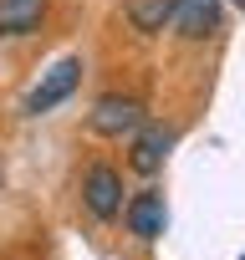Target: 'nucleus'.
I'll use <instances>...</instances> for the list:
<instances>
[{
	"label": "nucleus",
	"mask_w": 245,
	"mask_h": 260,
	"mask_svg": "<svg viewBox=\"0 0 245 260\" xmlns=\"http://www.w3.org/2000/svg\"><path fill=\"white\" fill-rule=\"evenodd\" d=\"M82 87V56H62L51 72H41V82L26 92V102H21V112L26 117H41V112H51V107H62L72 92Z\"/></svg>",
	"instance_id": "obj_2"
},
{
	"label": "nucleus",
	"mask_w": 245,
	"mask_h": 260,
	"mask_svg": "<svg viewBox=\"0 0 245 260\" xmlns=\"http://www.w3.org/2000/svg\"><path fill=\"white\" fill-rule=\"evenodd\" d=\"M82 209H87L97 224H107V219L122 214V174H117L112 164H92V169L82 174Z\"/></svg>",
	"instance_id": "obj_3"
},
{
	"label": "nucleus",
	"mask_w": 245,
	"mask_h": 260,
	"mask_svg": "<svg viewBox=\"0 0 245 260\" xmlns=\"http://www.w3.org/2000/svg\"><path fill=\"white\" fill-rule=\"evenodd\" d=\"M46 21V0H0V41H26Z\"/></svg>",
	"instance_id": "obj_7"
},
{
	"label": "nucleus",
	"mask_w": 245,
	"mask_h": 260,
	"mask_svg": "<svg viewBox=\"0 0 245 260\" xmlns=\"http://www.w3.org/2000/svg\"><path fill=\"white\" fill-rule=\"evenodd\" d=\"M240 260H245V255H240Z\"/></svg>",
	"instance_id": "obj_11"
},
{
	"label": "nucleus",
	"mask_w": 245,
	"mask_h": 260,
	"mask_svg": "<svg viewBox=\"0 0 245 260\" xmlns=\"http://www.w3.org/2000/svg\"><path fill=\"white\" fill-rule=\"evenodd\" d=\"M128 138H133V143H128V169L143 174V179H154V174L164 169L169 148H174V127H164V122H143V127H133Z\"/></svg>",
	"instance_id": "obj_5"
},
{
	"label": "nucleus",
	"mask_w": 245,
	"mask_h": 260,
	"mask_svg": "<svg viewBox=\"0 0 245 260\" xmlns=\"http://www.w3.org/2000/svg\"><path fill=\"white\" fill-rule=\"evenodd\" d=\"M169 31L179 41H209L220 31V0H169Z\"/></svg>",
	"instance_id": "obj_6"
},
{
	"label": "nucleus",
	"mask_w": 245,
	"mask_h": 260,
	"mask_svg": "<svg viewBox=\"0 0 245 260\" xmlns=\"http://www.w3.org/2000/svg\"><path fill=\"white\" fill-rule=\"evenodd\" d=\"M122 224L138 245H159L164 230H169V204L159 189H138L133 199H122Z\"/></svg>",
	"instance_id": "obj_4"
},
{
	"label": "nucleus",
	"mask_w": 245,
	"mask_h": 260,
	"mask_svg": "<svg viewBox=\"0 0 245 260\" xmlns=\"http://www.w3.org/2000/svg\"><path fill=\"white\" fill-rule=\"evenodd\" d=\"M128 21H133L138 36H164V26H169V0H133V6H128Z\"/></svg>",
	"instance_id": "obj_8"
},
{
	"label": "nucleus",
	"mask_w": 245,
	"mask_h": 260,
	"mask_svg": "<svg viewBox=\"0 0 245 260\" xmlns=\"http://www.w3.org/2000/svg\"><path fill=\"white\" fill-rule=\"evenodd\" d=\"M143 122H148V107L133 92H102L92 102V112H87V127L97 138H128L133 127H143Z\"/></svg>",
	"instance_id": "obj_1"
},
{
	"label": "nucleus",
	"mask_w": 245,
	"mask_h": 260,
	"mask_svg": "<svg viewBox=\"0 0 245 260\" xmlns=\"http://www.w3.org/2000/svg\"><path fill=\"white\" fill-rule=\"evenodd\" d=\"M230 6H240V11H245V0H230Z\"/></svg>",
	"instance_id": "obj_10"
},
{
	"label": "nucleus",
	"mask_w": 245,
	"mask_h": 260,
	"mask_svg": "<svg viewBox=\"0 0 245 260\" xmlns=\"http://www.w3.org/2000/svg\"><path fill=\"white\" fill-rule=\"evenodd\" d=\"M0 189H6V169H0Z\"/></svg>",
	"instance_id": "obj_9"
}]
</instances>
